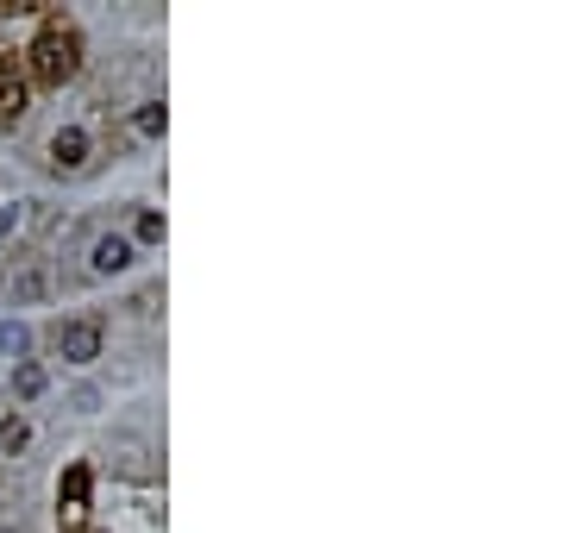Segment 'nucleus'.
<instances>
[{
  "label": "nucleus",
  "mask_w": 564,
  "mask_h": 533,
  "mask_svg": "<svg viewBox=\"0 0 564 533\" xmlns=\"http://www.w3.org/2000/svg\"><path fill=\"white\" fill-rule=\"evenodd\" d=\"M26 120V76L13 63H0V126H19Z\"/></svg>",
  "instance_id": "7ed1b4c3"
},
{
  "label": "nucleus",
  "mask_w": 564,
  "mask_h": 533,
  "mask_svg": "<svg viewBox=\"0 0 564 533\" xmlns=\"http://www.w3.org/2000/svg\"><path fill=\"white\" fill-rule=\"evenodd\" d=\"M26 345H32V333L19 327V320H0V352H13V358H19Z\"/></svg>",
  "instance_id": "6e6552de"
},
{
  "label": "nucleus",
  "mask_w": 564,
  "mask_h": 533,
  "mask_svg": "<svg viewBox=\"0 0 564 533\" xmlns=\"http://www.w3.org/2000/svg\"><path fill=\"white\" fill-rule=\"evenodd\" d=\"M26 439H32V427H26V421H0V452H19Z\"/></svg>",
  "instance_id": "1a4fd4ad"
},
{
  "label": "nucleus",
  "mask_w": 564,
  "mask_h": 533,
  "mask_svg": "<svg viewBox=\"0 0 564 533\" xmlns=\"http://www.w3.org/2000/svg\"><path fill=\"white\" fill-rule=\"evenodd\" d=\"M138 132L157 138V132H163V107H138Z\"/></svg>",
  "instance_id": "f8f14e48"
},
{
  "label": "nucleus",
  "mask_w": 564,
  "mask_h": 533,
  "mask_svg": "<svg viewBox=\"0 0 564 533\" xmlns=\"http://www.w3.org/2000/svg\"><path fill=\"white\" fill-rule=\"evenodd\" d=\"M82 508H88V471L76 465V471H69V477H63V515H69V521H76V515H82Z\"/></svg>",
  "instance_id": "0eeeda50"
},
{
  "label": "nucleus",
  "mask_w": 564,
  "mask_h": 533,
  "mask_svg": "<svg viewBox=\"0 0 564 533\" xmlns=\"http://www.w3.org/2000/svg\"><path fill=\"white\" fill-rule=\"evenodd\" d=\"M138 239L157 245V239H163V214H138Z\"/></svg>",
  "instance_id": "ddd939ff"
},
{
  "label": "nucleus",
  "mask_w": 564,
  "mask_h": 533,
  "mask_svg": "<svg viewBox=\"0 0 564 533\" xmlns=\"http://www.w3.org/2000/svg\"><path fill=\"white\" fill-rule=\"evenodd\" d=\"M51 164H57V170H82V164H88V132H82V126H63V132L51 138Z\"/></svg>",
  "instance_id": "20e7f679"
},
{
  "label": "nucleus",
  "mask_w": 564,
  "mask_h": 533,
  "mask_svg": "<svg viewBox=\"0 0 564 533\" xmlns=\"http://www.w3.org/2000/svg\"><path fill=\"white\" fill-rule=\"evenodd\" d=\"M57 352H63V364H94L101 358V327L94 320H69L57 333Z\"/></svg>",
  "instance_id": "f03ea898"
},
{
  "label": "nucleus",
  "mask_w": 564,
  "mask_h": 533,
  "mask_svg": "<svg viewBox=\"0 0 564 533\" xmlns=\"http://www.w3.org/2000/svg\"><path fill=\"white\" fill-rule=\"evenodd\" d=\"M113 458H120V471H126V477H138V483L151 477V452L138 446V439H120V446H113Z\"/></svg>",
  "instance_id": "423d86ee"
},
{
  "label": "nucleus",
  "mask_w": 564,
  "mask_h": 533,
  "mask_svg": "<svg viewBox=\"0 0 564 533\" xmlns=\"http://www.w3.org/2000/svg\"><path fill=\"white\" fill-rule=\"evenodd\" d=\"M94 270H101V276H113V270H126L132 264V245L120 239V233H101V239H94V258H88Z\"/></svg>",
  "instance_id": "39448f33"
},
{
  "label": "nucleus",
  "mask_w": 564,
  "mask_h": 533,
  "mask_svg": "<svg viewBox=\"0 0 564 533\" xmlns=\"http://www.w3.org/2000/svg\"><path fill=\"white\" fill-rule=\"evenodd\" d=\"M32 69H38V82H69L82 69V38L69 26H44V38L32 44Z\"/></svg>",
  "instance_id": "f257e3e1"
},
{
  "label": "nucleus",
  "mask_w": 564,
  "mask_h": 533,
  "mask_svg": "<svg viewBox=\"0 0 564 533\" xmlns=\"http://www.w3.org/2000/svg\"><path fill=\"white\" fill-rule=\"evenodd\" d=\"M13 295H19V301H38V295H44V270H26V276L13 283Z\"/></svg>",
  "instance_id": "9b49d317"
},
{
  "label": "nucleus",
  "mask_w": 564,
  "mask_h": 533,
  "mask_svg": "<svg viewBox=\"0 0 564 533\" xmlns=\"http://www.w3.org/2000/svg\"><path fill=\"white\" fill-rule=\"evenodd\" d=\"M13 389H19V396L32 402L38 389H44V370H38V364H19V377H13Z\"/></svg>",
  "instance_id": "9d476101"
}]
</instances>
